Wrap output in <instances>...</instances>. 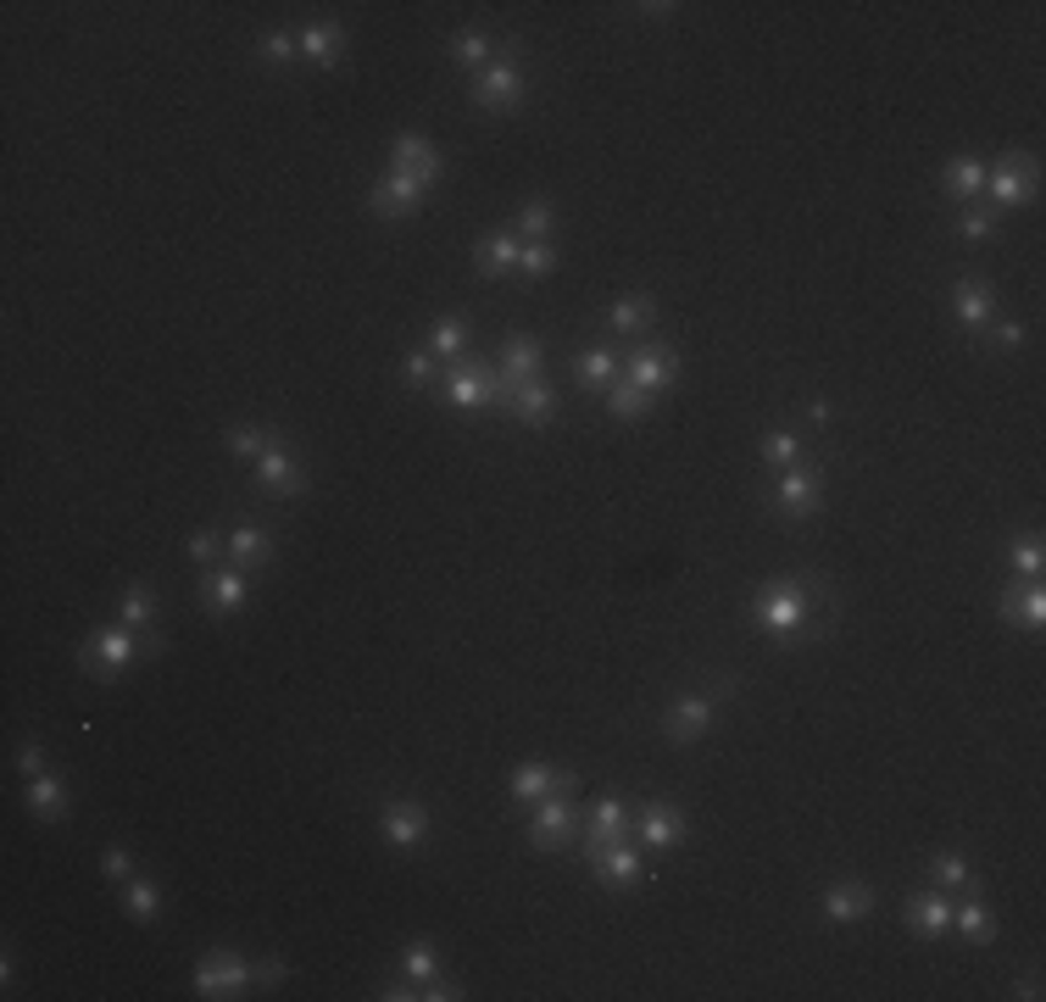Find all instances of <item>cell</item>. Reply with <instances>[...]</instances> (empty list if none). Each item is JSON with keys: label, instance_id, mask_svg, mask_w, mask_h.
Instances as JSON below:
<instances>
[{"label": "cell", "instance_id": "obj_42", "mask_svg": "<svg viewBox=\"0 0 1046 1002\" xmlns=\"http://www.w3.org/2000/svg\"><path fill=\"white\" fill-rule=\"evenodd\" d=\"M406 974H412V985L434 980V974H440V952H434L429 941H406Z\"/></svg>", "mask_w": 1046, "mask_h": 1002}, {"label": "cell", "instance_id": "obj_21", "mask_svg": "<svg viewBox=\"0 0 1046 1002\" xmlns=\"http://www.w3.org/2000/svg\"><path fill=\"white\" fill-rule=\"evenodd\" d=\"M552 407H557V395H552V384L546 379H523L517 384V395H512V412L523 418V423H552Z\"/></svg>", "mask_w": 1046, "mask_h": 1002}, {"label": "cell", "instance_id": "obj_6", "mask_svg": "<svg viewBox=\"0 0 1046 1002\" xmlns=\"http://www.w3.org/2000/svg\"><path fill=\"white\" fill-rule=\"evenodd\" d=\"M574 835V785H563L557 796H546L541 808H535V819H530V841L535 846H563Z\"/></svg>", "mask_w": 1046, "mask_h": 1002}, {"label": "cell", "instance_id": "obj_50", "mask_svg": "<svg viewBox=\"0 0 1046 1002\" xmlns=\"http://www.w3.org/2000/svg\"><path fill=\"white\" fill-rule=\"evenodd\" d=\"M101 869H107L112 880H129V874H134V858H129L123 846H107V852H101Z\"/></svg>", "mask_w": 1046, "mask_h": 1002}, {"label": "cell", "instance_id": "obj_52", "mask_svg": "<svg viewBox=\"0 0 1046 1002\" xmlns=\"http://www.w3.org/2000/svg\"><path fill=\"white\" fill-rule=\"evenodd\" d=\"M996 345H1024V323H996Z\"/></svg>", "mask_w": 1046, "mask_h": 1002}, {"label": "cell", "instance_id": "obj_43", "mask_svg": "<svg viewBox=\"0 0 1046 1002\" xmlns=\"http://www.w3.org/2000/svg\"><path fill=\"white\" fill-rule=\"evenodd\" d=\"M295 57H301V34H284V29H279V34L262 40V62H268V68H284V62H295Z\"/></svg>", "mask_w": 1046, "mask_h": 1002}, {"label": "cell", "instance_id": "obj_22", "mask_svg": "<svg viewBox=\"0 0 1046 1002\" xmlns=\"http://www.w3.org/2000/svg\"><path fill=\"white\" fill-rule=\"evenodd\" d=\"M563 785H574V774L563 780V774L546 769V763H523V769H512V796H517V802H535V796L563 791Z\"/></svg>", "mask_w": 1046, "mask_h": 1002}, {"label": "cell", "instance_id": "obj_30", "mask_svg": "<svg viewBox=\"0 0 1046 1002\" xmlns=\"http://www.w3.org/2000/svg\"><path fill=\"white\" fill-rule=\"evenodd\" d=\"M479 268H484V273H512V268H517V234H512V229H495V234H484Z\"/></svg>", "mask_w": 1046, "mask_h": 1002}, {"label": "cell", "instance_id": "obj_51", "mask_svg": "<svg viewBox=\"0 0 1046 1002\" xmlns=\"http://www.w3.org/2000/svg\"><path fill=\"white\" fill-rule=\"evenodd\" d=\"M18 769H23V780L46 774V752H40V741H23V752H18Z\"/></svg>", "mask_w": 1046, "mask_h": 1002}, {"label": "cell", "instance_id": "obj_27", "mask_svg": "<svg viewBox=\"0 0 1046 1002\" xmlns=\"http://www.w3.org/2000/svg\"><path fill=\"white\" fill-rule=\"evenodd\" d=\"M29 808H34V819H46V824L68 819V785H57L51 774H34V780H29Z\"/></svg>", "mask_w": 1046, "mask_h": 1002}, {"label": "cell", "instance_id": "obj_26", "mask_svg": "<svg viewBox=\"0 0 1046 1002\" xmlns=\"http://www.w3.org/2000/svg\"><path fill=\"white\" fill-rule=\"evenodd\" d=\"M223 552H229V563H234V569H251V563H268V558H273V541H268V530L240 524V530L223 541Z\"/></svg>", "mask_w": 1046, "mask_h": 1002}, {"label": "cell", "instance_id": "obj_40", "mask_svg": "<svg viewBox=\"0 0 1046 1002\" xmlns=\"http://www.w3.org/2000/svg\"><path fill=\"white\" fill-rule=\"evenodd\" d=\"M517 234L523 240H546L552 234V207L546 201H523L517 207Z\"/></svg>", "mask_w": 1046, "mask_h": 1002}, {"label": "cell", "instance_id": "obj_14", "mask_svg": "<svg viewBox=\"0 0 1046 1002\" xmlns=\"http://www.w3.org/2000/svg\"><path fill=\"white\" fill-rule=\"evenodd\" d=\"M907 924L918 930V935H946V924H952V896L946 891H918V896H907Z\"/></svg>", "mask_w": 1046, "mask_h": 1002}, {"label": "cell", "instance_id": "obj_36", "mask_svg": "<svg viewBox=\"0 0 1046 1002\" xmlns=\"http://www.w3.org/2000/svg\"><path fill=\"white\" fill-rule=\"evenodd\" d=\"M646 318H652V301H646V295H624V301H613V312H607V323L624 329V334L646 329Z\"/></svg>", "mask_w": 1046, "mask_h": 1002}, {"label": "cell", "instance_id": "obj_3", "mask_svg": "<svg viewBox=\"0 0 1046 1002\" xmlns=\"http://www.w3.org/2000/svg\"><path fill=\"white\" fill-rule=\"evenodd\" d=\"M757 613H763V624H768L780 641H791V635L807 630V591H802V585H768Z\"/></svg>", "mask_w": 1046, "mask_h": 1002}, {"label": "cell", "instance_id": "obj_18", "mask_svg": "<svg viewBox=\"0 0 1046 1002\" xmlns=\"http://www.w3.org/2000/svg\"><path fill=\"white\" fill-rule=\"evenodd\" d=\"M624 830H630V808H624L618 796L596 802V808H591V830H585V852H596V846H607V841H624Z\"/></svg>", "mask_w": 1046, "mask_h": 1002}, {"label": "cell", "instance_id": "obj_1", "mask_svg": "<svg viewBox=\"0 0 1046 1002\" xmlns=\"http://www.w3.org/2000/svg\"><path fill=\"white\" fill-rule=\"evenodd\" d=\"M251 985H262V969H251V963L234 958V952H207V958L195 963V991H201V996H240V991H251Z\"/></svg>", "mask_w": 1046, "mask_h": 1002}, {"label": "cell", "instance_id": "obj_35", "mask_svg": "<svg viewBox=\"0 0 1046 1002\" xmlns=\"http://www.w3.org/2000/svg\"><path fill=\"white\" fill-rule=\"evenodd\" d=\"M929 869H935L941 891H963V885H974V869H968V858H963V852H935V858H929Z\"/></svg>", "mask_w": 1046, "mask_h": 1002}, {"label": "cell", "instance_id": "obj_53", "mask_svg": "<svg viewBox=\"0 0 1046 1002\" xmlns=\"http://www.w3.org/2000/svg\"><path fill=\"white\" fill-rule=\"evenodd\" d=\"M1013 996H1024V1002H1035V996H1040V985H1035V980H1018V985H1013Z\"/></svg>", "mask_w": 1046, "mask_h": 1002}, {"label": "cell", "instance_id": "obj_13", "mask_svg": "<svg viewBox=\"0 0 1046 1002\" xmlns=\"http://www.w3.org/2000/svg\"><path fill=\"white\" fill-rule=\"evenodd\" d=\"M245 597H251L245 569H207V580H201V602H207L212 613H234V608H245Z\"/></svg>", "mask_w": 1046, "mask_h": 1002}, {"label": "cell", "instance_id": "obj_4", "mask_svg": "<svg viewBox=\"0 0 1046 1002\" xmlns=\"http://www.w3.org/2000/svg\"><path fill=\"white\" fill-rule=\"evenodd\" d=\"M624 379L641 384L646 395H652V390H668V384L680 379V357H674L668 345H635V351L624 357Z\"/></svg>", "mask_w": 1046, "mask_h": 1002}, {"label": "cell", "instance_id": "obj_44", "mask_svg": "<svg viewBox=\"0 0 1046 1002\" xmlns=\"http://www.w3.org/2000/svg\"><path fill=\"white\" fill-rule=\"evenodd\" d=\"M273 440H279L273 429H234V434H229V451H234V457H262Z\"/></svg>", "mask_w": 1046, "mask_h": 1002}, {"label": "cell", "instance_id": "obj_11", "mask_svg": "<svg viewBox=\"0 0 1046 1002\" xmlns=\"http://www.w3.org/2000/svg\"><path fill=\"white\" fill-rule=\"evenodd\" d=\"M379 835H384L390 846H418V841L429 835V813H423L418 802H384Z\"/></svg>", "mask_w": 1046, "mask_h": 1002}, {"label": "cell", "instance_id": "obj_49", "mask_svg": "<svg viewBox=\"0 0 1046 1002\" xmlns=\"http://www.w3.org/2000/svg\"><path fill=\"white\" fill-rule=\"evenodd\" d=\"M429 373H434V357H429V345H423V351H412V357L401 362V379H406V384H429Z\"/></svg>", "mask_w": 1046, "mask_h": 1002}, {"label": "cell", "instance_id": "obj_24", "mask_svg": "<svg viewBox=\"0 0 1046 1002\" xmlns=\"http://www.w3.org/2000/svg\"><path fill=\"white\" fill-rule=\"evenodd\" d=\"M462 345H467V318L462 312H451V318H440L429 329V357L434 362H462Z\"/></svg>", "mask_w": 1046, "mask_h": 1002}, {"label": "cell", "instance_id": "obj_20", "mask_svg": "<svg viewBox=\"0 0 1046 1002\" xmlns=\"http://www.w3.org/2000/svg\"><path fill=\"white\" fill-rule=\"evenodd\" d=\"M501 373H506L512 384H523V379H541V340H530V334H512V340H506V351H501Z\"/></svg>", "mask_w": 1046, "mask_h": 1002}, {"label": "cell", "instance_id": "obj_28", "mask_svg": "<svg viewBox=\"0 0 1046 1002\" xmlns=\"http://www.w3.org/2000/svg\"><path fill=\"white\" fill-rule=\"evenodd\" d=\"M952 307H957V323H963V329H985V323H990V295H985V284H974V279H963V284L952 290Z\"/></svg>", "mask_w": 1046, "mask_h": 1002}, {"label": "cell", "instance_id": "obj_45", "mask_svg": "<svg viewBox=\"0 0 1046 1002\" xmlns=\"http://www.w3.org/2000/svg\"><path fill=\"white\" fill-rule=\"evenodd\" d=\"M952 919H957V930H963V941H990V913H985L979 902H968V908H957Z\"/></svg>", "mask_w": 1046, "mask_h": 1002}, {"label": "cell", "instance_id": "obj_37", "mask_svg": "<svg viewBox=\"0 0 1046 1002\" xmlns=\"http://www.w3.org/2000/svg\"><path fill=\"white\" fill-rule=\"evenodd\" d=\"M123 908H129L134 919H157V913H162V891H157V880H129Z\"/></svg>", "mask_w": 1046, "mask_h": 1002}, {"label": "cell", "instance_id": "obj_47", "mask_svg": "<svg viewBox=\"0 0 1046 1002\" xmlns=\"http://www.w3.org/2000/svg\"><path fill=\"white\" fill-rule=\"evenodd\" d=\"M184 552H190V563H201V569H212V563H218V552H223V535H212V530H195Z\"/></svg>", "mask_w": 1046, "mask_h": 1002}, {"label": "cell", "instance_id": "obj_33", "mask_svg": "<svg viewBox=\"0 0 1046 1002\" xmlns=\"http://www.w3.org/2000/svg\"><path fill=\"white\" fill-rule=\"evenodd\" d=\"M985 190V168L974 162V157H957L952 168H946V196H957V201H974Z\"/></svg>", "mask_w": 1046, "mask_h": 1002}, {"label": "cell", "instance_id": "obj_32", "mask_svg": "<svg viewBox=\"0 0 1046 1002\" xmlns=\"http://www.w3.org/2000/svg\"><path fill=\"white\" fill-rule=\"evenodd\" d=\"M451 57H456V68H467V73H484L495 57H490V34H479V29H467V34H456L451 40Z\"/></svg>", "mask_w": 1046, "mask_h": 1002}, {"label": "cell", "instance_id": "obj_9", "mask_svg": "<svg viewBox=\"0 0 1046 1002\" xmlns=\"http://www.w3.org/2000/svg\"><path fill=\"white\" fill-rule=\"evenodd\" d=\"M429 190L412 179V173H401V168H390L379 184H373V196H368V207L379 212V218H401V212H412L418 201H423Z\"/></svg>", "mask_w": 1046, "mask_h": 1002}, {"label": "cell", "instance_id": "obj_25", "mask_svg": "<svg viewBox=\"0 0 1046 1002\" xmlns=\"http://www.w3.org/2000/svg\"><path fill=\"white\" fill-rule=\"evenodd\" d=\"M574 373H580V384H591V390H607L613 379H624V362H618V357H613L607 345H591V351H580Z\"/></svg>", "mask_w": 1046, "mask_h": 1002}, {"label": "cell", "instance_id": "obj_17", "mask_svg": "<svg viewBox=\"0 0 1046 1002\" xmlns=\"http://www.w3.org/2000/svg\"><path fill=\"white\" fill-rule=\"evenodd\" d=\"M591 863H596V880H602V885H630V880L641 874V852H635V846H624V841L596 846V852H591Z\"/></svg>", "mask_w": 1046, "mask_h": 1002}, {"label": "cell", "instance_id": "obj_29", "mask_svg": "<svg viewBox=\"0 0 1046 1002\" xmlns=\"http://www.w3.org/2000/svg\"><path fill=\"white\" fill-rule=\"evenodd\" d=\"M445 395H451V407H462V412H473V407H490V390L479 384L473 362H456V368H451V379H445Z\"/></svg>", "mask_w": 1046, "mask_h": 1002}, {"label": "cell", "instance_id": "obj_16", "mask_svg": "<svg viewBox=\"0 0 1046 1002\" xmlns=\"http://www.w3.org/2000/svg\"><path fill=\"white\" fill-rule=\"evenodd\" d=\"M680 835H685V813H680L674 802H652V808L641 813V841H646V846L668 852Z\"/></svg>", "mask_w": 1046, "mask_h": 1002}, {"label": "cell", "instance_id": "obj_41", "mask_svg": "<svg viewBox=\"0 0 1046 1002\" xmlns=\"http://www.w3.org/2000/svg\"><path fill=\"white\" fill-rule=\"evenodd\" d=\"M796 457H802V440H796L791 429H780V434L763 440V462H768V468H796Z\"/></svg>", "mask_w": 1046, "mask_h": 1002}, {"label": "cell", "instance_id": "obj_10", "mask_svg": "<svg viewBox=\"0 0 1046 1002\" xmlns=\"http://www.w3.org/2000/svg\"><path fill=\"white\" fill-rule=\"evenodd\" d=\"M257 479H262L268 490H279V495H301V490H306V468L290 457L284 440H273V445L257 457Z\"/></svg>", "mask_w": 1046, "mask_h": 1002}, {"label": "cell", "instance_id": "obj_19", "mask_svg": "<svg viewBox=\"0 0 1046 1002\" xmlns=\"http://www.w3.org/2000/svg\"><path fill=\"white\" fill-rule=\"evenodd\" d=\"M301 57H306L312 68H334V62L345 57V34H340L334 23H312V29H301Z\"/></svg>", "mask_w": 1046, "mask_h": 1002}, {"label": "cell", "instance_id": "obj_12", "mask_svg": "<svg viewBox=\"0 0 1046 1002\" xmlns=\"http://www.w3.org/2000/svg\"><path fill=\"white\" fill-rule=\"evenodd\" d=\"M774 501H780V513H785V519H807V513H818V479L802 473V468H780Z\"/></svg>", "mask_w": 1046, "mask_h": 1002}, {"label": "cell", "instance_id": "obj_5", "mask_svg": "<svg viewBox=\"0 0 1046 1002\" xmlns=\"http://www.w3.org/2000/svg\"><path fill=\"white\" fill-rule=\"evenodd\" d=\"M390 162H395L401 173H412L423 190L445 179V157H440L423 134H395V140H390Z\"/></svg>", "mask_w": 1046, "mask_h": 1002}, {"label": "cell", "instance_id": "obj_23", "mask_svg": "<svg viewBox=\"0 0 1046 1002\" xmlns=\"http://www.w3.org/2000/svg\"><path fill=\"white\" fill-rule=\"evenodd\" d=\"M874 908V891L863 885V880H852V885H835L829 896H824V919L829 924H846V919H863Z\"/></svg>", "mask_w": 1046, "mask_h": 1002}, {"label": "cell", "instance_id": "obj_8", "mask_svg": "<svg viewBox=\"0 0 1046 1002\" xmlns=\"http://www.w3.org/2000/svg\"><path fill=\"white\" fill-rule=\"evenodd\" d=\"M1035 162L1029 157H1018V162H1002L996 173H985V190H990V201L996 207H1024L1029 196H1035Z\"/></svg>", "mask_w": 1046, "mask_h": 1002}, {"label": "cell", "instance_id": "obj_46", "mask_svg": "<svg viewBox=\"0 0 1046 1002\" xmlns=\"http://www.w3.org/2000/svg\"><path fill=\"white\" fill-rule=\"evenodd\" d=\"M990 229H996V218H990L985 207H963V212H957V234H963V240H990Z\"/></svg>", "mask_w": 1046, "mask_h": 1002}, {"label": "cell", "instance_id": "obj_38", "mask_svg": "<svg viewBox=\"0 0 1046 1002\" xmlns=\"http://www.w3.org/2000/svg\"><path fill=\"white\" fill-rule=\"evenodd\" d=\"M552 268H557V251H552L546 240H523V246H517V273L541 279V273H552Z\"/></svg>", "mask_w": 1046, "mask_h": 1002}, {"label": "cell", "instance_id": "obj_15", "mask_svg": "<svg viewBox=\"0 0 1046 1002\" xmlns=\"http://www.w3.org/2000/svg\"><path fill=\"white\" fill-rule=\"evenodd\" d=\"M707 724H713V702L707 697H685L674 713H668V741H680V747H691V741H702L707 735Z\"/></svg>", "mask_w": 1046, "mask_h": 1002}, {"label": "cell", "instance_id": "obj_39", "mask_svg": "<svg viewBox=\"0 0 1046 1002\" xmlns=\"http://www.w3.org/2000/svg\"><path fill=\"white\" fill-rule=\"evenodd\" d=\"M1002 613H1007V619L1018 613V619H1024L1029 630H1040V624H1046V591H1040V585H1029V591H1024L1018 602L1007 597V602H1002Z\"/></svg>", "mask_w": 1046, "mask_h": 1002}, {"label": "cell", "instance_id": "obj_31", "mask_svg": "<svg viewBox=\"0 0 1046 1002\" xmlns=\"http://www.w3.org/2000/svg\"><path fill=\"white\" fill-rule=\"evenodd\" d=\"M151 619H157L151 585H129V591L118 597V624H129V630H151Z\"/></svg>", "mask_w": 1046, "mask_h": 1002}, {"label": "cell", "instance_id": "obj_48", "mask_svg": "<svg viewBox=\"0 0 1046 1002\" xmlns=\"http://www.w3.org/2000/svg\"><path fill=\"white\" fill-rule=\"evenodd\" d=\"M1013 569H1024V574H1040V563H1046V552H1040V535H1024V541H1013Z\"/></svg>", "mask_w": 1046, "mask_h": 1002}, {"label": "cell", "instance_id": "obj_34", "mask_svg": "<svg viewBox=\"0 0 1046 1002\" xmlns=\"http://www.w3.org/2000/svg\"><path fill=\"white\" fill-rule=\"evenodd\" d=\"M607 412L624 418V423H635V418L646 412V390L630 384V379H613V384H607Z\"/></svg>", "mask_w": 1046, "mask_h": 1002}, {"label": "cell", "instance_id": "obj_2", "mask_svg": "<svg viewBox=\"0 0 1046 1002\" xmlns=\"http://www.w3.org/2000/svg\"><path fill=\"white\" fill-rule=\"evenodd\" d=\"M134 658H140V630H129V624H107V630H95L90 647H84V663H90L95 674H123Z\"/></svg>", "mask_w": 1046, "mask_h": 1002}, {"label": "cell", "instance_id": "obj_7", "mask_svg": "<svg viewBox=\"0 0 1046 1002\" xmlns=\"http://www.w3.org/2000/svg\"><path fill=\"white\" fill-rule=\"evenodd\" d=\"M517 101H523V73H517L512 62H490V68L473 79V107L506 112V107H517Z\"/></svg>", "mask_w": 1046, "mask_h": 1002}]
</instances>
